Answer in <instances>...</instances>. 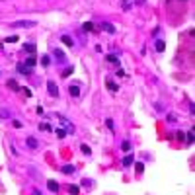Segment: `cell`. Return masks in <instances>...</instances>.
I'll return each instance as SVG.
<instances>
[{"label": "cell", "instance_id": "obj_26", "mask_svg": "<svg viewBox=\"0 0 195 195\" xmlns=\"http://www.w3.org/2000/svg\"><path fill=\"white\" fill-rule=\"evenodd\" d=\"M123 4V10H131V0H121Z\"/></svg>", "mask_w": 195, "mask_h": 195}, {"label": "cell", "instance_id": "obj_29", "mask_svg": "<svg viewBox=\"0 0 195 195\" xmlns=\"http://www.w3.org/2000/svg\"><path fill=\"white\" fill-rule=\"evenodd\" d=\"M80 148H82V152H84V154H90V146H88V144H82Z\"/></svg>", "mask_w": 195, "mask_h": 195}, {"label": "cell", "instance_id": "obj_28", "mask_svg": "<svg viewBox=\"0 0 195 195\" xmlns=\"http://www.w3.org/2000/svg\"><path fill=\"white\" fill-rule=\"evenodd\" d=\"M105 125H107V129H109L111 133L115 131V129H113V121H111V119H105Z\"/></svg>", "mask_w": 195, "mask_h": 195}, {"label": "cell", "instance_id": "obj_18", "mask_svg": "<svg viewBox=\"0 0 195 195\" xmlns=\"http://www.w3.org/2000/svg\"><path fill=\"white\" fill-rule=\"evenodd\" d=\"M82 27H84V31H94V24H92V22H86Z\"/></svg>", "mask_w": 195, "mask_h": 195}, {"label": "cell", "instance_id": "obj_19", "mask_svg": "<svg viewBox=\"0 0 195 195\" xmlns=\"http://www.w3.org/2000/svg\"><path fill=\"white\" fill-rule=\"evenodd\" d=\"M39 129H41V131H45V133L53 131V129H51V125H49V123H41V125H39Z\"/></svg>", "mask_w": 195, "mask_h": 195}, {"label": "cell", "instance_id": "obj_24", "mask_svg": "<svg viewBox=\"0 0 195 195\" xmlns=\"http://www.w3.org/2000/svg\"><path fill=\"white\" fill-rule=\"evenodd\" d=\"M4 41H6V43H16V41H18V35H10V37H6Z\"/></svg>", "mask_w": 195, "mask_h": 195}, {"label": "cell", "instance_id": "obj_27", "mask_svg": "<svg viewBox=\"0 0 195 195\" xmlns=\"http://www.w3.org/2000/svg\"><path fill=\"white\" fill-rule=\"evenodd\" d=\"M49 61H51V58L47 57V55H43V57H41V65H43V66H47V65H49Z\"/></svg>", "mask_w": 195, "mask_h": 195}, {"label": "cell", "instance_id": "obj_14", "mask_svg": "<svg viewBox=\"0 0 195 195\" xmlns=\"http://www.w3.org/2000/svg\"><path fill=\"white\" fill-rule=\"evenodd\" d=\"M53 55H55L58 61H65V53L61 51V49H55V51H53Z\"/></svg>", "mask_w": 195, "mask_h": 195}, {"label": "cell", "instance_id": "obj_3", "mask_svg": "<svg viewBox=\"0 0 195 195\" xmlns=\"http://www.w3.org/2000/svg\"><path fill=\"white\" fill-rule=\"evenodd\" d=\"M102 29H104V31H107V33H115L117 31L115 26H113V24H109V22H102Z\"/></svg>", "mask_w": 195, "mask_h": 195}, {"label": "cell", "instance_id": "obj_11", "mask_svg": "<svg viewBox=\"0 0 195 195\" xmlns=\"http://www.w3.org/2000/svg\"><path fill=\"white\" fill-rule=\"evenodd\" d=\"M105 61H109V63H113V65H119V57H117V55H107Z\"/></svg>", "mask_w": 195, "mask_h": 195}, {"label": "cell", "instance_id": "obj_23", "mask_svg": "<svg viewBox=\"0 0 195 195\" xmlns=\"http://www.w3.org/2000/svg\"><path fill=\"white\" fill-rule=\"evenodd\" d=\"M121 148H123L125 152H129V150H131V143H129V141H123V144H121Z\"/></svg>", "mask_w": 195, "mask_h": 195}, {"label": "cell", "instance_id": "obj_8", "mask_svg": "<svg viewBox=\"0 0 195 195\" xmlns=\"http://www.w3.org/2000/svg\"><path fill=\"white\" fill-rule=\"evenodd\" d=\"M61 39H63V43L68 47H74V41H72V37H68V35H61Z\"/></svg>", "mask_w": 195, "mask_h": 195}, {"label": "cell", "instance_id": "obj_32", "mask_svg": "<svg viewBox=\"0 0 195 195\" xmlns=\"http://www.w3.org/2000/svg\"><path fill=\"white\" fill-rule=\"evenodd\" d=\"M136 4H139V6H143V4H146V0H135Z\"/></svg>", "mask_w": 195, "mask_h": 195}, {"label": "cell", "instance_id": "obj_1", "mask_svg": "<svg viewBox=\"0 0 195 195\" xmlns=\"http://www.w3.org/2000/svg\"><path fill=\"white\" fill-rule=\"evenodd\" d=\"M47 92H49L53 98H58V86H57V82L49 80V82H47Z\"/></svg>", "mask_w": 195, "mask_h": 195}, {"label": "cell", "instance_id": "obj_15", "mask_svg": "<svg viewBox=\"0 0 195 195\" xmlns=\"http://www.w3.org/2000/svg\"><path fill=\"white\" fill-rule=\"evenodd\" d=\"M24 51H26V53H31V55H33V53H35V45H33V43H29V45H27V43H26V45H24Z\"/></svg>", "mask_w": 195, "mask_h": 195}, {"label": "cell", "instance_id": "obj_16", "mask_svg": "<svg viewBox=\"0 0 195 195\" xmlns=\"http://www.w3.org/2000/svg\"><path fill=\"white\" fill-rule=\"evenodd\" d=\"M24 65H26L27 68H33V65H35V57H33V55H31V57L27 58V61H26V63H24Z\"/></svg>", "mask_w": 195, "mask_h": 195}, {"label": "cell", "instance_id": "obj_6", "mask_svg": "<svg viewBox=\"0 0 195 195\" xmlns=\"http://www.w3.org/2000/svg\"><path fill=\"white\" fill-rule=\"evenodd\" d=\"M16 68H18L20 74H26V76H27V74H31V68H27V66L24 65V63H20V65L16 66Z\"/></svg>", "mask_w": 195, "mask_h": 195}, {"label": "cell", "instance_id": "obj_5", "mask_svg": "<svg viewBox=\"0 0 195 195\" xmlns=\"http://www.w3.org/2000/svg\"><path fill=\"white\" fill-rule=\"evenodd\" d=\"M26 143H27V146H29L31 150H35V148L39 146V143H37V139H35V136H27V141H26Z\"/></svg>", "mask_w": 195, "mask_h": 195}, {"label": "cell", "instance_id": "obj_31", "mask_svg": "<svg viewBox=\"0 0 195 195\" xmlns=\"http://www.w3.org/2000/svg\"><path fill=\"white\" fill-rule=\"evenodd\" d=\"M0 117H2V119H6V117H8V111L2 109V111H0Z\"/></svg>", "mask_w": 195, "mask_h": 195}, {"label": "cell", "instance_id": "obj_22", "mask_svg": "<svg viewBox=\"0 0 195 195\" xmlns=\"http://www.w3.org/2000/svg\"><path fill=\"white\" fill-rule=\"evenodd\" d=\"M185 139H187V146H191V144H193V131H189Z\"/></svg>", "mask_w": 195, "mask_h": 195}, {"label": "cell", "instance_id": "obj_9", "mask_svg": "<svg viewBox=\"0 0 195 195\" xmlns=\"http://www.w3.org/2000/svg\"><path fill=\"white\" fill-rule=\"evenodd\" d=\"M63 174H74V166L72 164H66V166H63Z\"/></svg>", "mask_w": 195, "mask_h": 195}, {"label": "cell", "instance_id": "obj_4", "mask_svg": "<svg viewBox=\"0 0 195 195\" xmlns=\"http://www.w3.org/2000/svg\"><path fill=\"white\" fill-rule=\"evenodd\" d=\"M47 187L51 189L53 193H58V187H61V185H58V182H55V180H49V182H47Z\"/></svg>", "mask_w": 195, "mask_h": 195}, {"label": "cell", "instance_id": "obj_17", "mask_svg": "<svg viewBox=\"0 0 195 195\" xmlns=\"http://www.w3.org/2000/svg\"><path fill=\"white\" fill-rule=\"evenodd\" d=\"M68 193L78 195V193H80V187H78V185H68Z\"/></svg>", "mask_w": 195, "mask_h": 195}, {"label": "cell", "instance_id": "obj_10", "mask_svg": "<svg viewBox=\"0 0 195 195\" xmlns=\"http://www.w3.org/2000/svg\"><path fill=\"white\" fill-rule=\"evenodd\" d=\"M8 88H12V90L18 92V90H20V84L16 82V80H12V78H10V80H8Z\"/></svg>", "mask_w": 195, "mask_h": 195}, {"label": "cell", "instance_id": "obj_7", "mask_svg": "<svg viewBox=\"0 0 195 195\" xmlns=\"http://www.w3.org/2000/svg\"><path fill=\"white\" fill-rule=\"evenodd\" d=\"M68 92H70L72 98H78V96H80V88H78V86H74V84L68 86Z\"/></svg>", "mask_w": 195, "mask_h": 195}, {"label": "cell", "instance_id": "obj_20", "mask_svg": "<svg viewBox=\"0 0 195 195\" xmlns=\"http://www.w3.org/2000/svg\"><path fill=\"white\" fill-rule=\"evenodd\" d=\"M57 136H58V139H65V136H66V131L63 129V127H58V129H57Z\"/></svg>", "mask_w": 195, "mask_h": 195}, {"label": "cell", "instance_id": "obj_13", "mask_svg": "<svg viewBox=\"0 0 195 195\" xmlns=\"http://www.w3.org/2000/svg\"><path fill=\"white\" fill-rule=\"evenodd\" d=\"M164 49H166V43H164L162 39H158V41H156V51H160V53H162Z\"/></svg>", "mask_w": 195, "mask_h": 195}, {"label": "cell", "instance_id": "obj_12", "mask_svg": "<svg viewBox=\"0 0 195 195\" xmlns=\"http://www.w3.org/2000/svg\"><path fill=\"white\" fill-rule=\"evenodd\" d=\"M133 160H135V158H133V154H127L123 158V166H131V164H133Z\"/></svg>", "mask_w": 195, "mask_h": 195}, {"label": "cell", "instance_id": "obj_30", "mask_svg": "<svg viewBox=\"0 0 195 195\" xmlns=\"http://www.w3.org/2000/svg\"><path fill=\"white\" fill-rule=\"evenodd\" d=\"M20 90H22V92H24V94H26V96H27V98H29V96H31V90H29V88H20Z\"/></svg>", "mask_w": 195, "mask_h": 195}, {"label": "cell", "instance_id": "obj_2", "mask_svg": "<svg viewBox=\"0 0 195 195\" xmlns=\"http://www.w3.org/2000/svg\"><path fill=\"white\" fill-rule=\"evenodd\" d=\"M35 22L31 20H20V22H12V27H33Z\"/></svg>", "mask_w": 195, "mask_h": 195}, {"label": "cell", "instance_id": "obj_21", "mask_svg": "<svg viewBox=\"0 0 195 195\" xmlns=\"http://www.w3.org/2000/svg\"><path fill=\"white\" fill-rule=\"evenodd\" d=\"M107 88H109L111 92H117V90H119V86H117L115 82H111V80H109V82H107Z\"/></svg>", "mask_w": 195, "mask_h": 195}, {"label": "cell", "instance_id": "obj_25", "mask_svg": "<svg viewBox=\"0 0 195 195\" xmlns=\"http://www.w3.org/2000/svg\"><path fill=\"white\" fill-rule=\"evenodd\" d=\"M72 70H74V66H68V68H65V70H63V76H70Z\"/></svg>", "mask_w": 195, "mask_h": 195}]
</instances>
